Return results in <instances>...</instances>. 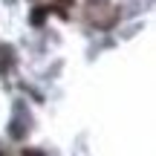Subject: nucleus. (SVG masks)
Wrapping results in <instances>:
<instances>
[{
  "label": "nucleus",
  "instance_id": "obj_1",
  "mask_svg": "<svg viewBox=\"0 0 156 156\" xmlns=\"http://www.w3.org/2000/svg\"><path fill=\"white\" fill-rule=\"evenodd\" d=\"M61 3H73V0H61Z\"/></svg>",
  "mask_w": 156,
  "mask_h": 156
}]
</instances>
